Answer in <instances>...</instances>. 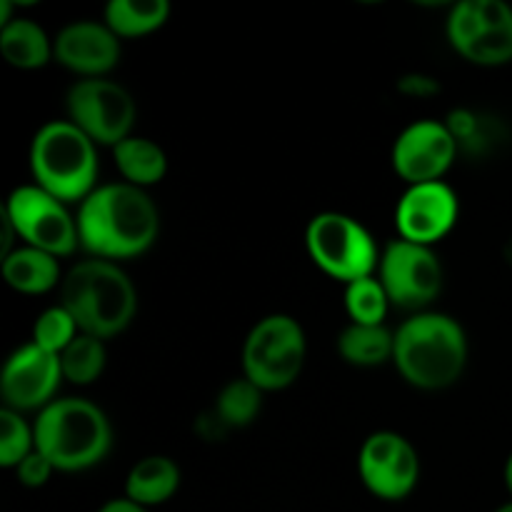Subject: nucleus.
I'll list each match as a JSON object with an SVG mask.
<instances>
[{
	"label": "nucleus",
	"instance_id": "nucleus-1",
	"mask_svg": "<svg viewBox=\"0 0 512 512\" xmlns=\"http://www.w3.org/2000/svg\"><path fill=\"white\" fill-rule=\"evenodd\" d=\"M80 248L90 258L130 260L145 255L160 235V210L148 190L130 183L98 185L78 208Z\"/></svg>",
	"mask_w": 512,
	"mask_h": 512
},
{
	"label": "nucleus",
	"instance_id": "nucleus-2",
	"mask_svg": "<svg viewBox=\"0 0 512 512\" xmlns=\"http://www.w3.org/2000/svg\"><path fill=\"white\" fill-rule=\"evenodd\" d=\"M393 363L413 388L445 390L463 378L468 335L453 315L415 313L395 330Z\"/></svg>",
	"mask_w": 512,
	"mask_h": 512
},
{
	"label": "nucleus",
	"instance_id": "nucleus-3",
	"mask_svg": "<svg viewBox=\"0 0 512 512\" xmlns=\"http://www.w3.org/2000/svg\"><path fill=\"white\" fill-rule=\"evenodd\" d=\"M60 305L80 333L110 340L125 333L138 313V290L118 263L88 258L75 263L60 283Z\"/></svg>",
	"mask_w": 512,
	"mask_h": 512
},
{
	"label": "nucleus",
	"instance_id": "nucleus-4",
	"mask_svg": "<svg viewBox=\"0 0 512 512\" xmlns=\"http://www.w3.org/2000/svg\"><path fill=\"white\" fill-rule=\"evenodd\" d=\"M35 448L58 473H83L108 458L113 428L103 408L85 398H58L33 423Z\"/></svg>",
	"mask_w": 512,
	"mask_h": 512
},
{
	"label": "nucleus",
	"instance_id": "nucleus-5",
	"mask_svg": "<svg viewBox=\"0 0 512 512\" xmlns=\"http://www.w3.org/2000/svg\"><path fill=\"white\" fill-rule=\"evenodd\" d=\"M33 183L68 203H83L98 188V145L70 120L40 125L30 143Z\"/></svg>",
	"mask_w": 512,
	"mask_h": 512
},
{
	"label": "nucleus",
	"instance_id": "nucleus-6",
	"mask_svg": "<svg viewBox=\"0 0 512 512\" xmlns=\"http://www.w3.org/2000/svg\"><path fill=\"white\" fill-rule=\"evenodd\" d=\"M305 358L308 340L303 325L293 315H265L243 343V375L263 393H275L290 388L300 378Z\"/></svg>",
	"mask_w": 512,
	"mask_h": 512
},
{
	"label": "nucleus",
	"instance_id": "nucleus-7",
	"mask_svg": "<svg viewBox=\"0 0 512 512\" xmlns=\"http://www.w3.org/2000/svg\"><path fill=\"white\" fill-rule=\"evenodd\" d=\"M305 248L310 260L325 275L345 285L378 273L380 253H383L360 220L335 210L310 220L305 228Z\"/></svg>",
	"mask_w": 512,
	"mask_h": 512
},
{
	"label": "nucleus",
	"instance_id": "nucleus-8",
	"mask_svg": "<svg viewBox=\"0 0 512 512\" xmlns=\"http://www.w3.org/2000/svg\"><path fill=\"white\" fill-rule=\"evenodd\" d=\"M450 45L483 68L512 63V8L505 0H460L445 23Z\"/></svg>",
	"mask_w": 512,
	"mask_h": 512
},
{
	"label": "nucleus",
	"instance_id": "nucleus-9",
	"mask_svg": "<svg viewBox=\"0 0 512 512\" xmlns=\"http://www.w3.org/2000/svg\"><path fill=\"white\" fill-rule=\"evenodd\" d=\"M3 213L13 223L18 240L30 248L45 250L55 258H68L80 248L78 218L55 195L35 183L20 185L8 195Z\"/></svg>",
	"mask_w": 512,
	"mask_h": 512
},
{
	"label": "nucleus",
	"instance_id": "nucleus-10",
	"mask_svg": "<svg viewBox=\"0 0 512 512\" xmlns=\"http://www.w3.org/2000/svg\"><path fill=\"white\" fill-rule=\"evenodd\" d=\"M68 120L83 130L95 145H108L110 150L133 135L135 98L128 88L108 78H83L65 95Z\"/></svg>",
	"mask_w": 512,
	"mask_h": 512
},
{
	"label": "nucleus",
	"instance_id": "nucleus-11",
	"mask_svg": "<svg viewBox=\"0 0 512 512\" xmlns=\"http://www.w3.org/2000/svg\"><path fill=\"white\" fill-rule=\"evenodd\" d=\"M378 280L388 293L390 305L425 313L443 290V263L428 245L395 238L380 253Z\"/></svg>",
	"mask_w": 512,
	"mask_h": 512
},
{
	"label": "nucleus",
	"instance_id": "nucleus-12",
	"mask_svg": "<svg viewBox=\"0 0 512 512\" xmlns=\"http://www.w3.org/2000/svg\"><path fill=\"white\" fill-rule=\"evenodd\" d=\"M358 473L370 495L385 503H400L418 488L420 455L400 433L378 430L360 445Z\"/></svg>",
	"mask_w": 512,
	"mask_h": 512
},
{
	"label": "nucleus",
	"instance_id": "nucleus-13",
	"mask_svg": "<svg viewBox=\"0 0 512 512\" xmlns=\"http://www.w3.org/2000/svg\"><path fill=\"white\" fill-rule=\"evenodd\" d=\"M458 148V140L443 120L423 118L395 138L390 163L395 175L408 185L438 183L458 158Z\"/></svg>",
	"mask_w": 512,
	"mask_h": 512
},
{
	"label": "nucleus",
	"instance_id": "nucleus-14",
	"mask_svg": "<svg viewBox=\"0 0 512 512\" xmlns=\"http://www.w3.org/2000/svg\"><path fill=\"white\" fill-rule=\"evenodd\" d=\"M63 368H60V355L48 353L33 340L20 345L3 365L0 373V398L3 408L15 413H30V410L48 408L53 400H58Z\"/></svg>",
	"mask_w": 512,
	"mask_h": 512
},
{
	"label": "nucleus",
	"instance_id": "nucleus-15",
	"mask_svg": "<svg viewBox=\"0 0 512 512\" xmlns=\"http://www.w3.org/2000/svg\"><path fill=\"white\" fill-rule=\"evenodd\" d=\"M460 200L448 183L408 185L395 208V225L400 238L433 248L455 228Z\"/></svg>",
	"mask_w": 512,
	"mask_h": 512
},
{
	"label": "nucleus",
	"instance_id": "nucleus-16",
	"mask_svg": "<svg viewBox=\"0 0 512 512\" xmlns=\"http://www.w3.org/2000/svg\"><path fill=\"white\" fill-rule=\"evenodd\" d=\"M53 55L83 78H105L120 63V38L100 20H73L53 38Z\"/></svg>",
	"mask_w": 512,
	"mask_h": 512
},
{
	"label": "nucleus",
	"instance_id": "nucleus-17",
	"mask_svg": "<svg viewBox=\"0 0 512 512\" xmlns=\"http://www.w3.org/2000/svg\"><path fill=\"white\" fill-rule=\"evenodd\" d=\"M183 483L178 463L168 455H148L130 468L125 478V498L150 510L168 503Z\"/></svg>",
	"mask_w": 512,
	"mask_h": 512
},
{
	"label": "nucleus",
	"instance_id": "nucleus-18",
	"mask_svg": "<svg viewBox=\"0 0 512 512\" xmlns=\"http://www.w3.org/2000/svg\"><path fill=\"white\" fill-rule=\"evenodd\" d=\"M3 278L18 293L43 295L58 288L65 275L60 273V258L30 245H20L13 253L3 255Z\"/></svg>",
	"mask_w": 512,
	"mask_h": 512
},
{
	"label": "nucleus",
	"instance_id": "nucleus-19",
	"mask_svg": "<svg viewBox=\"0 0 512 512\" xmlns=\"http://www.w3.org/2000/svg\"><path fill=\"white\" fill-rule=\"evenodd\" d=\"M0 53L5 63L18 70H38L55 60L53 40L35 20L18 15L0 28Z\"/></svg>",
	"mask_w": 512,
	"mask_h": 512
},
{
	"label": "nucleus",
	"instance_id": "nucleus-20",
	"mask_svg": "<svg viewBox=\"0 0 512 512\" xmlns=\"http://www.w3.org/2000/svg\"><path fill=\"white\" fill-rule=\"evenodd\" d=\"M113 160L125 183L143 190H148L150 185H158L168 173L165 150L155 140L143 138V135H130L123 143L115 145Z\"/></svg>",
	"mask_w": 512,
	"mask_h": 512
},
{
	"label": "nucleus",
	"instance_id": "nucleus-21",
	"mask_svg": "<svg viewBox=\"0 0 512 512\" xmlns=\"http://www.w3.org/2000/svg\"><path fill=\"white\" fill-rule=\"evenodd\" d=\"M395 333L385 325H358L350 323L338 335L340 358L355 368H378L393 360Z\"/></svg>",
	"mask_w": 512,
	"mask_h": 512
},
{
	"label": "nucleus",
	"instance_id": "nucleus-22",
	"mask_svg": "<svg viewBox=\"0 0 512 512\" xmlns=\"http://www.w3.org/2000/svg\"><path fill=\"white\" fill-rule=\"evenodd\" d=\"M170 18L168 0H110L103 23L118 38H143L163 28Z\"/></svg>",
	"mask_w": 512,
	"mask_h": 512
},
{
	"label": "nucleus",
	"instance_id": "nucleus-23",
	"mask_svg": "<svg viewBox=\"0 0 512 512\" xmlns=\"http://www.w3.org/2000/svg\"><path fill=\"white\" fill-rule=\"evenodd\" d=\"M260 410H263V390L243 375L220 388L213 413L218 415L225 428L235 430L253 425Z\"/></svg>",
	"mask_w": 512,
	"mask_h": 512
},
{
	"label": "nucleus",
	"instance_id": "nucleus-24",
	"mask_svg": "<svg viewBox=\"0 0 512 512\" xmlns=\"http://www.w3.org/2000/svg\"><path fill=\"white\" fill-rule=\"evenodd\" d=\"M108 363V350L105 340L93 338V335L80 333L68 348L60 353V368H63V380L73 385H93L105 373Z\"/></svg>",
	"mask_w": 512,
	"mask_h": 512
},
{
	"label": "nucleus",
	"instance_id": "nucleus-25",
	"mask_svg": "<svg viewBox=\"0 0 512 512\" xmlns=\"http://www.w3.org/2000/svg\"><path fill=\"white\" fill-rule=\"evenodd\" d=\"M345 310L358 325H383L390 310V298L378 275H368L345 285Z\"/></svg>",
	"mask_w": 512,
	"mask_h": 512
},
{
	"label": "nucleus",
	"instance_id": "nucleus-26",
	"mask_svg": "<svg viewBox=\"0 0 512 512\" xmlns=\"http://www.w3.org/2000/svg\"><path fill=\"white\" fill-rule=\"evenodd\" d=\"M35 450V428L15 410H0V465L18 468Z\"/></svg>",
	"mask_w": 512,
	"mask_h": 512
},
{
	"label": "nucleus",
	"instance_id": "nucleus-27",
	"mask_svg": "<svg viewBox=\"0 0 512 512\" xmlns=\"http://www.w3.org/2000/svg\"><path fill=\"white\" fill-rule=\"evenodd\" d=\"M80 335L78 323L63 305L43 310L33 325V343L48 353L60 355Z\"/></svg>",
	"mask_w": 512,
	"mask_h": 512
},
{
	"label": "nucleus",
	"instance_id": "nucleus-28",
	"mask_svg": "<svg viewBox=\"0 0 512 512\" xmlns=\"http://www.w3.org/2000/svg\"><path fill=\"white\" fill-rule=\"evenodd\" d=\"M53 473H58V470H55V465L50 463L38 448H35L33 453L18 465V468H15V478H18V483L30 490H38L43 488V485H48V480L53 478Z\"/></svg>",
	"mask_w": 512,
	"mask_h": 512
},
{
	"label": "nucleus",
	"instance_id": "nucleus-29",
	"mask_svg": "<svg viewBox=\"0 0 512 512\" xmlns=\"http://www.w3.org/2000/svg\"><path fill=\"white\" fill-rule=\"evenodd\" d=\"M445 125L453 133V138L458 140V145H473L475 138L480 133V118L468 108H458L445 118Z\"/></svg>",
	"mask_w": 512,
	"mask_h": 512
},
{
	"label": "nucleus",
	"instance_id": "nucleus-30",
	"mask_svg": "<svg viewBox=\"0 0 512 512\" xmlns=\"http://www.w3.org/2000/svg\"><path fill=\"white\" fill-rule=\"evenodd\" d=\"M398 88H400V93L413 95V98H430V95L438 93L440 83L425 73H410V75H403V78H400Z\"/></svg>",
	"mask_w": 512,
	"mask_h": 512
},
{
	"label": "nucleus",
	"instance_id": "nucleus-31",
	"mask_svg": "<svg viewBox=\"0 0 512 512\" xmlns=\"http://www.w3.org/2000/svg\"><path fill=\"white\" fill-rule=\"evenodd\" d=\"M98 512H150V510L140 508V505H135L133 500L128 498H115V500H108V503H105Z\"/></svg>",
	"mask_w": 512,
	"mask_h": 512
},
{
	"label": "nucleus",
	"instance_id": "nucleus-32",
	"mask_svg": "<svg viewBox=\"0 0 512 512\" xmlns=\"http://www.w3.org/2000/svg\"><path fill=\"white\" fill-rule=\"evenodd\" d=\"M505 488H508V493L512 495V453H510L508 463H505Z\"/></svg>",
	"mask_w": 512,
	"mask_h": 512
},
{
	"label": "nucleus",
	"instance_id": "nucleus-33",
	"mask_svg": "<svg viewBox=\"0 0 512 512\" xmlns=\"http://www.w3.org/2000/svg\"><path fill=\"white\" fill-rule=\"evenodd\" d=\"M495 512H512V500H510V503L500 505V508H498V510H495Z\"/></svg>",
	"mask_w": 512,
	"mask_h": 512
}]
</instances>
